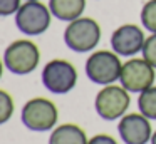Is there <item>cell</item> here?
<instances>
[{
	"mask_svg": "<svg viewBox=\"0 0 156 144\" xmlns=\"http://www.w3.org/2000/svg\"><path fill=\"white\" fill-rule=\"evenodd\" d=\"M141 23L146 30L156 33V0L144 2L141 9Z\"/></svg>",
	"mask_w": 156,
	"mask_h": 144,
	"instance_id": "5bb4252c",
	"label": "cell"
},
{
	"mask_svg": "<svg viewBox=\"0 0 156 144\" xmlns=\"http://www.w3.org/2000/svg\"><path fill=\"white\" fill-rule=\"evenodd\" d=\"M141 54H143V59H146L156 69V33H151L149 37H146Z\"/></svg>",
	"mask_w": 156,
	"mask_h": 144,
	"instance_id": "2e32d148",
	"label": "cell"
},
{
	"mask_svg": "<svg viewBox=\"0 0 156 144\" xmlns=\"http://www.w3.org/2000/svg\"><path fill=\"white\" fill-rule=\"evenodd\" d=\"M149 144H156V131H153V136H151V141Z\"/></svg>",
	"mask_w": 156,
	"mask_h": 144,
	"instance_id": "ffe728a7",
	"label": "cell"
},
{
	"mask_svg": "<svg viewBox=\"0 0 156 144\" xmlns=\"http://www.w3.org/2000/svg\"><path fill=\"white\" fill-rule=\"evenodd\" d=\"M20 5L22 0H0V17L15 15Z\"/></svg>",
	"mask_w": 156,
	"mask_h": 144,
	"instance_id": "e0dca14e",
	"label": "cell"
},
{
	"mask_svg": "<svg viewBox=\"0 0 156 144\" xmlns=\"http://www.w3.org/2000/svg\"><path fill=\"white\" fill-rule=\"evenodd\" d=\"M44 87L52 94H67L77 84V70L66 59H52L44 65L41 74Z\"/></svg>",
	"mask_w": 156,
	"mask_h": 144,
	"instance_id": "8992f818",
	"label": "cell"
},
{
	"mask_svg": "<svg viewBox=\"0 0 156 144\" xmlns=\"http://www.w3.org/2000/svg\"><path fill=\"white\" fill-rule=\"evenodd\" d=\"M118 132L124 144H148L153 136V127L146 116L141 112H131L119 119Z\"/></svg>",
	"mask_w": 156,
	"mask_h": 144,
	"instance_id": "9c48e42d",
	"label": "cell"
},
{
	"mask_svg": "<svg viewBox=\"0 0 156 144\" xmlns=\"http://www.w3.org/2000/svg\"><path fill=\"white\" fill-rule=\"evenodd\" d=\"M129 104H131V97L128 90L122 86L109 84L96 94L94 109L101 119L116 121L126 114V111L129 109Z\"/></svg>",
	"mask_w": 156,
	"mask_h": 144,
	"instance_id": "52a82bcc",
	"label": "cell"
},
{
	"mask_svg": "<svg viewBox=\"0 0 156 144\" xmlns=\"http://www.w3.org/2000/svg\"><path fill=\"white\" fill-rule=\"evenodd\" d=\"M122 62L114 50H94L86 60V76L91 82L109 86L119 80Z\"/></svg>",
	"mask_w": 156,
	"mask_h": 144,
	"instance_id": "3957f363",
	"label": "cell"
},
{
	"mask_svg": "<svg viewBox=\"0 0 156 144\" xmlns=\"http://www.w3.org/2000/svg\"><path fill=\"white\" fill-rule=\"evenodd\" d=\"M14 111H15V106L12 96L7 90L0 89V126L10 121V117L14 116Z\"/></svg>",
	"mask_w": 156,
	"mask_h": 144,
	"instance_id": "9a60e30c",
	"label": "cell"
},
{
	"mask_svg": "<svg viewBox=\"0 0 156 144\" xmlns=\"http://www.w3.org/2000/svg\"><path fill=\"white\" fill-rule=\"evenodd\" d=\"M22 124L29 131L34 132H45L52 131L57 126L59 121V109L51 99L45 97H34L24 104L20 111Z\"/></svg>",
	"mask_w": 156,
	"mask_h": 144,
	"instance_id": "6da1fadb",
	"label": "cell"
},
{
	"mask_svg": "<svg viewBox=\"0 0 156 144\" xmlns=\"http://www.w3.org/2000/svg\"><path fill=\"white\" fill-rule=\"evenodd\" d=\"M39 62H41V50L29 39L14 40L4 52L5 69L15 76H27L34 72Z\"/></svg>",
	"mask_w": 156,
	"mask_h": 144,
	"instance_id": "7a4b0ae2",
	"label": "cell"
},
{
	"mask_svg": "<svg viewBox=\"0 0 156 144\" xmlns=\"http://www.w3.org/2000/svg\"><path fill=\"white\" fill-rule=\"evenodd\" d=\"M144 32L136 23H124L118 27L111 35V49L118 55L122 57H133L143 50L144 45Z\"/></svg>",
	"mask_w": 156,
	"mask_h": 144,
	"instance_id": "30bf717a",
	"label": "cell"
},
{
	"mask_svg": "<svg viewBox=\"0 0 156 144\" xmlns=\"http://www.w3.org/2000/svg\"><path fill=\"white\" fill-rule=\"evenodd\" d=\"M52 12L41 0H27L15 13V25L24 35L35 37L51 27Z\"/></svg>",
	"mask_w": 156,
	"mask_h": 144,
	"instance_id": "5b68a950",
	"label": "cell"
},
{
	"mask_svg": "<svg viewBox=\"0 0 156 144\" xmlns=\"http://www.w3.org/2000/svg\"><path fill=\"white\" fill-rule=\"evenodd\" d=\"M4 59H0V79H2V74H4Z\"/></svg>",
	"mask_w": 156,
	"mask_h": 144,
	"instance_id": "d6986e66",
	"label": "cell"
},
{
	"mask_svg": "<svg viewBox=\"0 0 156 144\" xmlns=\"http://www.w3.org/2000/svg\"><path fill=\"white\" fill-rule=\"evenodd\" d=\"M154 79H156L154 67L143 57L141 59L133 57V59L126 60L122 64L119 82L128 92L139 94L143 90H146L148 87L154 86Z\"/></svg>",
	"mask_w": 156,
	"mask_h": 144,
	"instance_id": "ba28073f",
	"label": "cell"
},
{
	"mask_svg": "<svg viewBox=\"0 0 156 144\" xmlns=\"http://www.w3.org/2000/svg\"><path fill=\"white\" fill-rule=\"evenodd\" d=\"M89 139L81 126L66 122L55 126L49 136V144H87Z\"/></svg>",
	"mask_w": 156,
	"mask_h": 144,
	"instance_id": "8fae6325",
	"label": "cell"
},
{
	"mask_svg": "<svg viewBox=\"0 0 156 144\" xmlns=\"http://www.w3.org/2000/svg\"><path fill=\"white\" fill-rule=\"evenodd\" d=\"M101 40V27L91 17H79L67 23L64 30V42L74 52H91Z\"/></svg>",
	"mask_w": 156,
	"mask_h": 144,
	"instance_id": "277c9868",
	"label": "cell"
},
{
	"mask_svg": "<svg viewBox=\"0 0 156 144\" xmlns=\"http://www.w3.org/2000/svg\"><path fill=\"white\" fill-rule=\"evenodd\" d=\"M138 109L149 121H156V86H151L146 90L139 92Z\"/></svg>",
	"mask_w": 156,
	"mask_h": 144,
	"instance_id": "4fadbf2b",
	"label": "cell"
},
{
	"mask_svg": "<svg viewBox=\"0 0 156 144\" xmlns=\"http://www.w3.org/2000/svg\"><path fill=\"white\" fill-rule=\"evenodd\" d=\"M49 9L55 19L62 22H72L82 17L86 0H49Z\"/></svg>",
	"mask_w": 156,
	"mask_h": 144,
	"instance_id": "7c38bea8",
	"label": "cell"
},
{
	"mask_svg": "<svg viewBox=\"0 0 156 144\" xmlns=\"http://www.w3.org/2000/svg\"><path fill=\"white\" fill-rule=\"evenodd\" d=\"M87 144H118V141L109 134H96L89 139Z\"/></svg>",
	"mask_w": 156,
	"mask_h": 144,
	"instance_id": "ac0fdd59",
	"label": "cell"
}]
</instances>
